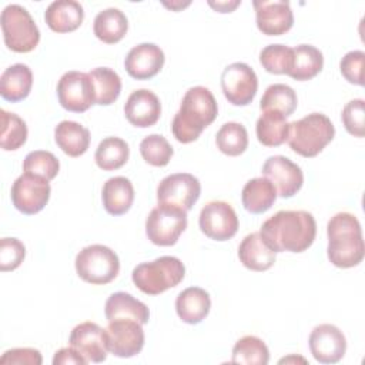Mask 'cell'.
I'll list each match as a JSON object with an SVG mask.
<instances>
[{
	"instance_id": "44dd1931",
	"label": "cell",
	"mask_w": 365,
	"mask_h": 365,
	"mask_svg": "<svg viewBox=\"0 0 365 365\" xmlns=\"http://www.w3.org/2000/svg\"><path fill=\"white\" fill-rule=\"evenodd\" d=\"M84 19L83 6L74 0H57L50 3L44 11L46 24L56 33L77 30Z\"/></svg>"
},
{
	"instance_id": "3957f363",
	"label": "cell",
	"mask_w": 365,
	"mask_h": 365,
	"mask_svg": "<svg viewBox=\"0 0 365 365\" xmlns=\"http://www.w3.org/2000/svg\"><path fill=\"white\" fill-rule=\"evenodd\" d=\"M328 247L327 254L332 265L338 268H352L364 259V240L358 218L351 212H338L327 225Z\"/></svg>"
},
{
	"instance_id": "30bf717a",
	"label": "cell",
	"mask_w": 365,
	"mask_h": 365,
	"mask_svg": "<svg viewBox=\"0 0 365 365\" xmlns=\"http://www.w3.org/2000/svg\"><path fill=\"white\" fill-rule=\"evenodd\" d=\"M221 88L228 103L234 106H247L257 94L258 78L248 64L237 61L228 64L222 70Z\"/></svg>"
},
{
	"instance_id": "ac0fdd59",
	"label": "cell",
	"mask_w": 365,
	"mask_h": 365,
	"mask_svg": "<svg viewBox=\"0 0 365 365\" xmlns=\"http://www.w3.org/2000/svg\"><path fill=\"white\" fill-rule=\"evenodd\" d=\"M252 4L257 16V27L262 34L281 36L292 27L294 14L288 1L255 0Z\"/></svg>"
},
{
	"instance_id": "e0dca14e",
	"label": "cell",
	"mask_w": 365,
	"mask_h": 365,
	"mask_svg": "<svg viewBox=\"0 0 365 365\" xmlns=\"http://www.w3.org/2000/svg\"><path fill=\"white\" fill-rule=\"evenodd\" d=\"M70 346L74 348L87 362H103L107 358L106 331L96 322L86 321L76 325L70 334Z\"/></svg>"
},
{
	"instance_id": "ee69618b",
	"label": "cell",
	"mask_w": 365,
	"mask_h": 365,
	"mask_svg": "<svg viewBox=\"0 0 365 365\" xmlns=\"http://www.w3.org/2000/svg\"><path fill=\"white\" fill-rule=\"evenodd\" d=\"M43 358L38 349L34 348H13L6 351L0 364H16V365H41Z\"/></svg>"
},
{
	"instance_id": "1f68e13d",
	"label": "cell",
	"mask_w": 365,
	"mask_h": 365,
	"mask_svg": "<svg viewBox=\"0 0 365 365\" xmlns=\"http://www.w3.org/2000/svg\"><path fill=\"white\" fill-rule=\"evenodd\" d=\"M94 90V103L100 106L113 104L121 93L120 76L108 67H97L88 71Z\"/></svg>"
},
{
	"instance_id": "9a60e30c",
	"label": "cell",
	"mask_w": 365,
	"mask_h": 365,
	"mask_svg": "<svg viewBox=\"0 0 365 365\" xmlns=\"http://www.w3.org/2000/svg\"><path fill=\"white\" fill-rule=\"evenodd\" d=\"M262 174L274 184L277 194L282 198L295 195L304 184L301 167L284 155L268 157L262 165Z\"/></svg>"
},
{
	"instance_id": "4dcf8cb0",
	"label": "cell",
	"mask_w": 365,
	"mask_h": 365,
	"mask_svg": "<svg viewBox=\"0 0 365 365\" xmlns=\"http://www.w3.org/2000/svg\"><path fill=\"white\" fill-rule=\"evenodd\" d=\"M289 123L287 117L277 111H262L257 120L255 133L258 141L265 147H278L288 138Z\"/></svg>"
},
{
	"instance_id": "52a82bcc",
	"label": "cell",
	"mask_w": 365,
	"mask_h": 365,
	"mask_svg": "<svg viewBox=\"0 0 365 365\" xmlns=\"http://www.w3.org/2000/svg\"><path fill=\"white\" fill-rule=\"evenodd\" d=\"M74 264L77 275L93 285H106L111 282L120 271V259L117 254L103 244L84 247L76 255Z\"/></svg>"
},
{
	"instance_id": "ba28073f",
	"label": "cell",
	"mask_w": 365,
	"mask_h": 365,
	"mask_svg": "<svg viewBox=\"0 0 365 365\" xmlns=\"http://www.w3.org/2000/svg\"><path fill=\"white\" fill-rule=\"evenodd\" d=\"M185 228L187 211L171 204H158L145 220L148 240L160 247L174 245Z\"/></svg>"
},
{
	"instance_id": "7402d4cb",
	"label": "cell",
	"mask_w": 365,
	"mask_h": 365,
	"mask_svg": "<svg viewBox=\"0 0 365 365\" xmlns=\"http://www.w3.org/2000/svg\"><path fill=\"white\" fill-rule=\"evenodd\" d=\"M275 251H272L259 232H251L238 247V258L242 265L251 271H267L275 264Z\"/></svg>"
},
{
	"instance_id": "4316f807",
	"label": "cell",
	"mask_w": 365,
	"mask_h": 365,
	"mask_svg": "<svg viewBox=\"0 0 365 365\" xmlns=\"http://www.w3.org/2000/svg\"><path fill=\"white\" fill-rule=\"evenodd\" d=\"M277 190L267 177H257L245 182L241 200L244 208L251 214L268 211L277 200Z\"/></svg>"
},
{
	"instance_id": "9c48e42d",
	"label": "cell",
	"mask_w": 365,
	"mask_h": 365,
	"mask_svg": "<svg viewBox=\"0 0 365 365\" xmlns=\"http://www.w3.org/2000/svg\"><path fill=\"white\" fill-rule=\"evenodd\" d=\"M50 192L51 188L48 180L30 173H23L14 180L10 197L16 210L26 215H33L46 207Z\"/></svg>"
},
{
	"instance_id": "f35d334b",
	"label": "cell",
	"mask_w": 365,
	"mask_h": 365,
	"mask_svg": "<svg viewBox=\"0 0 365 365\" xmlns=\"http://www.w3.org/2000/svg\"><path fill=\"white\" fill-rule=\"evenodd\" d=\"M261 66L272 74H288L292 67V47L269 44L259 53Z\"/></svg>"
},
{
	"instance_id": "277c9868",
	"label": "cell",
	"mask_w": 365,
	"mask_h": 365,
	"mask_svg": "<svg viewBox=\"0 0 365 365\" xmlns=\"http://www.w3.org/2000/svg\"><path fill=\"white\" fill-rule=\"evenodd\" d=\"M335 135V127L331 120L321 113H311L301 120L289 123L288 144L289 148L302 157L318 155Z\"/></svg>"
},
{
	"instance_id": "ab89813d",
	"label": "cell",
	"mask_w": 365,
	"mask_h": 365,
	"mask_svg": "<svg viewBox=\"0 0 365 365\" xmlns=\"http://www.w3.org/2000/svg\"><path fill=\"white\" fill-rule=\"evenodd\" d=\"M60 170V163L57 157L44 150H36L26 155L23 161V171L34 175H40L46 180H53Z\"/></svg>"
},
{
	"instance_id": "8992f818",
	"label": "cell",
	"mask_w": 365,
	"mask_h": 365,
	"mask_svg": "<svg viewBox=\"0 0 365 365\" xmlns=\"http://www.w3.org/2000/svg\"><path fill=\"white\" fill-rule=\"evenodd\" d=\"M4 44L14 53H29L40 41V30L30 13L20 4H9L0 16Z\"/></svg>"
},
{
	"instance_id": "6da1fadb",
	"label": "cell",
	"mask_w": 365,
	"mask_h": 365,
	"mask_svg": "<svg viewBox=\"0 0 365 365\" xmlns=\"http://www.w3.org/2000/svg\"><path fill=\"white\" fill-rule=\"evenodd\" d=\"M259 234L275 252H302L315 240L317 222L308 211L282 210L262 224Z\"/></svg>"
},
{
	"instance_id": "60d3db41",
	"label": "cell",
	"mask_w": 365,
	"mask_h": 365,
	"mask_svg": "<svg viewBox=\"0 0 365 365\" xmlns=\"http://www.w3.org/2000/svg\"><path fill=\"white\" fill-rule=\"evenodd\" d=\"M365 101L362 98L351 100L345 104L342 108V123L345 130L354 135L362 138L365 134V110H364Z\"/></svg>"
},
{
	"instance_id": "ffe728a7",
	"label": "cell",
	"mask_w": 365,
	"mask_h": 365,
	"mask_svg": "<svg viewBox=\"0 0 365 365\" xmlns=\"http://www.w3.org/2000/svg\"><path fill=\"white\" fill-rule=\"evenodd\" d=\"M124 114L130 124L138 128L154 125L161 114L160 98L147 88L133 91L124 106Z\"/></svg>"
},
{
	"instance_id": "4fadbf2b",
	"label": "cell",
	"mask_w": 365,
	"mask_h": 365,
	"mask_svg": "<svg viewBox=\"0 0 365 365\" xmlns=\"http://www.w3.org/2000/svg\"><path fill=\"white\" fill-rule=\"evenodd\" d=\"M143 324L134 319L108 321L106 331L107 349L118 358H131L141 352L144 346Z\"/></svg>"
},
{
	"instance_id": "83f0119b",
	"label": "cell",
	"mask_w": 365,
	"mask_h": 365,
	"mask_svg": "<svg viewBox=\"0 0 365 365\" xmlns=\"http://www.w3.org/2000/svg\"><path fill=\"white\" fill-rule=\"evenodd\" d=\"M54 140L64 154L80 157L90 147V131L76 121L64 120L56 125Z\"/></svg>"
},
{
	"instance_id": "d4e9b609",
	"label": "cell",
	"mask_w": 365,
	"mask_h": 365,
	"mask_svg": "<svg viewBox=\"0 0 365 365\" xmlns=\"http://www.w3.org/2000/svg\"><path fill=\"white\" fill-rule=\"evenodd\" d=\"M104 210L111 215L125 214L134 201V187L125 177L108 178L101 190Z\"/></svg>"
},
{
	"instance_id": "484cf974",
	"label": "cell",
	"mask_w": 365,
	"mask_h": 365,
	"mask_svg": "<svg viewBox=\"0 0 365 365\" xmlns=\"http://www.w3.org/2000/svg\"><path fill=\"white\" fill-rule=\"evenodd\" d=\"M33 74L23 63L7 67L0 77V94L4 100L17 103L24 100L31 90Z\"/></svg>"
},
{
	"instance_id": "b9f144b4",
	"label": "cell",
	"mask_w": 365,
	"mask_h": 365,
	"mask_svg": "<svg viewBox=\"0 0 365 365\" xmlns=\"http://www.w3.org/2000/svg\"><path fill=\"white\" fill-rule=\"evenodd\" d=\"M26 255L24 244L17 238L4 237L0 240V269L13 271L23 262Z\"/></svg>"
},
{
	"instance_id": "d6a6232c",
	"label": "cell",
	"mask_w": 365,
	"mask_h": 365,
	"mask_svg": "<svg viewBox=\"0 0 365 365\" xmlns=\"http://www.w3.org/2000/svg\"><path fill=\"white\" fill-rule=\"evenodd\" d=\"M130 157L128 144L120 137H106L100 141L94 160L103 171H114L121 168Z\"/></svg>"
},
{
	"instance_id": "7a4b0ae2",
	"label": "cell",
	"mask_w": 365,
	"mask_h": 365,
	"mask_svg": "<svg viewBox=\"0 0 365 365\" xmlns=\"http://www.w3.org/2000/svg\"><path fill=\"white\" fill-rule=\"evenodd\" d=\"M217 114L218 106L212 93L202 86L191 87L184 94L180 110L173 118V135L182 144L192 143L215 120Z\"/></svg>"
},
{
	"instance_id": "f1b7e54d",
	"label": "cell",
	"mask_w": 365,
	"mask_h": 365,
	"mask_svg": "<svg viewBox=\"0 0 365 365\" xmlns=\"http://www.w3.org/2000/svg\"><path fill=\"white\" fill-rule=\"evenodd\" d=\"M128 30L125 14L115 7H108L97 13L93 24V31L98 40L107 44L118 43Z\"/></svg>"
},
{
	"instance_id": "5bb4252c",
	"label": "cell",
	"mask_w": 365,
	"mask_h": 365,
	"mask_svg": "<svg viewBox=\"0 0 365 365\" xmlns=\"http://www.w3.org/2000/svg\"><path fill=\"white\" fill-rule=\"evenodd\" d=\"M201 231L211 240L227 241L238 231V217L225 201H210L200 212Z\"/></svg>"
},
{
	"instance_id": "f6af8a7d",
	"label": "cell",
	"mask_w": 365,
	"mask_h": 365,
	"mask_svg": "<svg viewBox=\"0 0 365 365\" xmlns=\"http://www.w3.org/2000/svg\"><path fill=\"white\" fill-rule=\"evenodd\" d=\"M86 365L88 364L83 355H80L74 348H61L54 354L53 365Z\"/></svg>"
},
{
	"instance_id": "7bdbcfd3",
	"label": "cell",
	"mask_w": 365,
	"mask_h": 365,
	"mask_svg": "<svg viewBox=\"0 0 365 365\" xmlns=\"http://www.w3.org/2000/svg\"><path fill=\"white\" fill-rule=\"evenodd\" d=\"M364 60L365 53L361 50H352L342 57L339 68L348 83L364 86Z\"/></svg>"
},
{
	"instance_id": "bcb514c9",
	"label": "cell",
	"mask_w": 365,
	"mask_h": 365,
	"mask_svg": "<svg viewBox=\"0 0 365 365\" xmlns=\"http://www.w3.org/2000/svg\"><path fill=\"white\" fill-rule=\"evenodd\" d=\"M208 4L220 13H231L237 6L241 4V1H208Z\"/></svg>"
},
{
	"instance_id": "603a6c76",
	"label": "cell",
	"mask_w": 365,
	"mask_h": 365,
	"mask_svg": "<svg viewBox=\"0 0 365 365\" xmlns=\"http://www.w3.org/2000/svg\"><path fill=\"white\" fill-rule=\"evenodd\" d=\"M211 299L205 289L188 287L181 291L175 299V311L185 324H200L210 312Z\"/></svg>"
},
{
	"instance_id": "cb8c5ba5",
	"label": "cell",
	"mask_w": 365,
	"mask_h": 365,
	"mask_svg": "<svg viewBox=\"0 0 365 365\" xmlns=\"http://www.w3.org/2000/svg\"><path fill=\"white\" fill-rule=\"evenodd\" d=\"M104 314L107 321L125 318V319H134L144 325L150 319L148 307L144 302L134 298L131 294L123 292V291L114 292L107 298Z\"/></svg>"
},
{
	"instance_id": "7c38bea8",
	"label": "cell",
	"mask_w": 365,
	"mask_h": 365,
	"mask_svg": "<svg viewBox=\"0 0 365 365\" xmlns=\"http://www.w3.org/2000/svg\"><path fill=\"white\" fill-rule=\"evenodd\" d=\"M201 194V184L190 173H175L164 177L157 187L158 204H171L185 211L191 210Z\"/></svg>"
},
{
	"instance_id": "f546056e",
	"label": "cell",
	"mask_w": 365,
	"mask_h": 365,
	"mask_svg": "<svg viewBox=\"0 0 365 365\" xmlns=\"http://www.w3.org/2000/svg\"><path fill=\"white\" fill-rule=\"evenodd\" d=\"M324 66L322 53L311 44H299L292 48V67L289 77L298 81L314 78Z\"/></svg>"
},
{
	"instance_id": "e575fe53",
	"label": "cell",
	"mask_w": 365,
	"mask_h": 365,
	"mask_svg": "<svg viewBox=\"0 0 365 365\" xmlns=\"http://www.w3.org/2000/svg\"><path fill=\"white\" fill-rule=\"evenodd\" d=\"M269 361L268 346L262 339L254 335L240 338L232 348V364L245 365H267Z\"/></svg>"
},
{
	"instance_id": "836d02e7",
	"label": "cell",
	"mask_w": 365,
	"mask_h": 365,
	"mask_svg": "<svg viewBox=\"0 0 365 365\" xmlns=\"http://www.w3.org/2000/svg\"><path fill=\"white\" fill-rule=\"evenodd\" d=\"M297 104L298 98L294 88L287 84L277 83L267 87L259 107L262 111H277L284 117H289L295 111Z\"/></svg>"
},
{
	"instance_id": "2e32d148",
	"label": "cell",
	"mask_w": 365,
	"mask_h": 365,
	"mask_svg": "<svg viewBox=\"0 0 365 365\" xmlns=\"http://www.w3.org/2000/svg\"><path fill=\"white\" fill-rule=\"evenodd\" d=\"M309 351L319 364H336L346 352V339L342 331L332 324L317 325L308 339Z\"/></svg>"
},
{
	"instance_id": "d590c367",
	"label": "cell",
	"mask_w": 365,
	"mask_h": 365,
	"mask_svg": "<svg viewBox=\"0 0 365 365\" xmlns=\"http://www.w3.org/2000/svg\"><path fill=\"white\" fill-rule=\"evenodd\" d=\"M215 144L222 154L237 157L248 147V133L240 123H225L215 134Z\"/></svg>"
},
{
	"instance_id": "d6986e66",
	"label": "cell",
	"mask_w": 365,
	"mask_h": 365,
	"mask_svg": "<svg viewBox=\"0 0 365 365\" xmlns=\"http://www.w3.org/2000/svg\"><path fill=\"white\" fill-rule=\"evenodd\" d=\"M164 61V53L157 44L141 43L128 51L124 66L130 77L135 80H148L160 73Z\"/></svg>"
},
{
	"instance_id": "8fae6325",
	"label": "cell",
	"mask_w": 365,
	"mask_h": 365,
	"mask_svg": "<svg viewBox=\"0 0 365 365\" xmlns=\"http://www.w3.org/2000/svg\"><path fill=\"white\" fill-rule=\"evenodd\" d=\"M57 97L63 108L71 113H84L94 103V90L88 73L67 71L57 84Z\"/></svg>"
},
{
	"instance_id": "5b68a950",
	"label": "cell",
	"mask_w": 365,
	"mask_h": 365,
	"mask_svg": "<svg viewBox=\"0 0 365 365\" xmlns=\"http://www.w3.org/2000/svg\"><path fill=\"white\" fill-rule=\"evenodd\" d=\"M185 275V267L177 257L164 255L151 262L138 264L131 274L134 285L147 295H158L177 287Z\"/></svg>"
},
{
	"instance_id": "8d00e7d4",
	"label": "cell",
	"mask_w": 365,
	"mask_h": 365,
	"mask_svg": "<svg viewBox=\"0 0 365 365\" xmlns=\"http://www.w3.org/2000/svg\"><path fill=\"white\" fill-rule=\"evenodd\" d=\"M1 114V138L0 144L4 151L20 148L27 140V125L17 114L0 110Z\"/></svg>"
},
{
	"instance_id": "74e56055",
	"label": "cell",
	"mask_w": 365,
	"mask_h": 365,
	"mask_svg": "<svg viewBox=\"0 0 365 365\" xmlns=\"http://www.w3.org/2000/svg\"><path fill=\"white\" fill-rule=\"evenodd\" d=\"M140 153L145 163L154 167H164L173 157V147L165 137L160 134H150L140 143Z\"/></svg>"
}]
</instances>
